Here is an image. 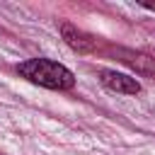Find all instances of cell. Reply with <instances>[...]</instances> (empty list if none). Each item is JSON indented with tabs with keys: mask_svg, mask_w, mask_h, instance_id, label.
<instances>
[{
	"mask_svg": "<svg viewBox=\"0 0 155 155\" xmlns=\"http://www.w3.org/2000/svg\"><path fill=\"white\" fill-rule=\"evenodd\" d=\"M119 61L126 63L128 68H133L138 75H145V78H155V58L140 53V51H131V48H119L116 51Z\"/></svg>",
	"mask_w": 155,
	"mask_h": 155,
	"instance_id": "3",
	"label": "cell"
},
{
	"mask_svg": "<svg viewBox=\"0 0 155 155\" xmlns=\"http://www.w3.org/2000/svg\"><path fill=\"white\" fill-rule=\"evenodd\" d=\"M99 82L107 90L119 92V94H138L140 92V82L136 78H128V75L116 73V70H102L99 73Z\"/></svg>",
	"mask_w": 155,
	"mask_h": 155,
	"instance_id": "2",
	"label": "cell"
},
{
	"mask_svg": "<svg viewBox=\"0 0 155 155\" xmlns=\"http://www.w3.org/2000/svg\"><path fill=\"white\" fill-rule=\"evenodd\" d=\"M17 73L27 78L29 82L41 85L46 90H70L75 85V75L65 65L48 58H29L17 65Z\"/></svg>",
	"mask_w": 155,
	"mask_h": 155,
	"instance_id": "1",
	"label": "cell"
},
{
	"mask_svg": "<svg viewBox=\"0 0 155 155\" xmlns=\"http://www.w3.org/2000/svg\"><path fill=\"white\" fill-rule=\"evenodd\" d=\"M61 34H63L65 44H68L73 51H78V53H87V51L94 48V39L87 36L85 31H80L78 27H73L70 22H63V24H61Z\"/></svg>",
	"mask_w": 155,
	"mask_h": 155,
	"instance_id": "4",
	"label": "cell"
},
{
	"mask_svg": "<svg viewBox=\"0 0 155 155\" xmlns=\"http://www.w3.org/2000/svg\"><path fill=\"white\" fill-rule=\"evenodd\" d=\"M143 7H145V10H155V5H153V2H143Z\"/></svg>",
	"mask_w": 155,
	"mask_h": 155,
	"instance_id": "5",
	"label": "cell"
}]
</instances>
